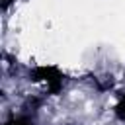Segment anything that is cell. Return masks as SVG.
<instances>
[{
  "mask_svg": "<svg viewBox=\"0 0 125 125\" xmlns=\"http://www.w3.org/2000/svg\"><path fill=\"white\" fill-rule=\"evenodd\" d=\"M115 115L125 123V94H121L119 100H117V104H115Z\"/></svg>",
  "mask_w": 125,
  "mask_h": 125,
  "instance_id": "7a4b0ae2",
  "label": "cell"
},
{
  "mask_svg": "<svg viewBox=\"0 0 125 125\" xmlns=\"http://www.w3.org/2000/svg\"><path fill=\"white\" fill-rule=\"evenodd\" d=\"M31 80L43 88L45 92L49 94H55L62 88V82H64V76L59 72V68L55 66H37L33 72H31Z\"/></svg>",
  "mask_w": 125,
  "mask_h": 125,
  "instance_id": "6da1fadb",
  "label": "cell"
},
{
  "mask_svg": "<svg viewBox=\"0 0 125 125\" xmlns=\"http://www.w3.org/2000/svg\"><path fill=\"white\" fill-rule=\"evenodd\" d=\"M12 2H16V0H4V2H2V4H4V8H8V6H10V4H12Z\"/></svg>",
  "mask_w": 125,
  "mask_h": 125,
  "instance_id": "3957f363",
  "label": "cell"
}]
</instances>
